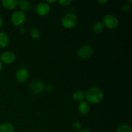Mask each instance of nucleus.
I'll return each instance as SVG.
<instances>
[{
	"label": "nucleus",
	"instance_id": "nucleus-2",
	"mask_svg": "<svg viewBox=\"0 0 132 132\" xmlns=\"http://www.w3.org/2000/svg\"><path fill=\"white\" fill-rule=\"evenodd\" d=\"M77 16L75 14H67L64 15L62 18L61 23L63 27L66 28H72L76 26L77 23Z\"/></svg>",
	"mask_w": 132,
	"mask_h": 132
},
{
	"label": "nucleus",
	"instance_id": "nucleus-10",
	"mask_svg": "<svg viewBox=\"0 0 132 132\" xmlns=\"http://www.w3.org/2000/svg\"><path fill=\"white\" fill-rule=\"evenodd\" d=\"M78 111L81 114L87 115L90 111V106L86 101H82L79 104Z\"/></svg>",
	"mask_w": 132,
	"mask_h": 132
},
{
	"label": "nucleus",
	"instance_id": "nucleus-3",
	"mask_svg": "<svg viewBox=\"0 0 132 132\" xmlns=\"http://www.w3.org/2000/svg\"><path fill=\"white\" fill-rule=\"evenodd\" d=\"M103 25L110 29H115L119 25V20L115 15L107 14L103 18Z\"/></svg>",
	"mask_w": 132,
	"mask_h": 132
},
{
	"label": "nucleus",
	"instance_id": "nucleus-27",
	"mask_svg": "<svg viewBox=\"0 0 132 132\" xmlns=\"http://www.w3.org/2000/svg\"><path fill=\"white\" fill-rule=\"evenodd\" d=\"M47 2H48V3H54V2H55V1H47Z\"/></svg>",
	"mask_w": 132,
	"mask_h": 132
},
{
	"label": "nucleus",
	"instance_id": "nucleus-14",
	"mask_svg": "<svg viewBox=\"0 0 132 132\" xmlns=\"http://www.w3.org/2000/svg\"><path fill=\"white\" fill-rule=\"evenodd\" d=\"M9 43V38L4 32H0V47L5 48Z\"/></svg>",
	"mask_w": 132,
	"mask_h": 132
},
{
	"label": "nucleus",
	"instance_id": "nucleus-22",
	"mask_svg": "<svg viewBox=\"0 0 132 132\" xmlns=\"http://www.w3.org/2000/svg\"><path fill=\"white\" fill-rule=\"evenodd\" d=\"M45 90H46V91L48 92H52L53 90H54V88H53V86H52V85H48L46 87H45Z\"/></svg>",
	"mask_w": 132,
	"mask_h": 132
},
{
	"label": "nucleus",
	"instance_id": "nucleus-11",
	"mask_svg": "<svg viewBox=\"0 0 132 132\" xmlns=\"http://www.w3.org/2000/svg\"><path fill=\"white\" fill-rule=\"evenodd\" d=\"M2 5L7 10H13L18 5V1L15 0H3Z\"/></svg>",
	"mask_w": 132,
	"mask_h": 132
},
{
	"label": "nucleus",
	"instance_id": "nucleus-17",
	"mask_svg": "<svg viewBox=\"0 0 132 132\" xmlns=\"http://www.w3.org/2000/svg\"><path fill=\"white\" fill-rule=\"evenodd\" d=\"M30 34L31 37L34 39H38L41 36V34H40L39 30L37 28H32L30 30Z\"/></svg>",
	"mask_w": 132,
	"mask_h": 132
},
{
	"label": "nucleus",
	"instance_id": "nucleus-13",
	"mask_svg": "<svg viewBox=\"0 0 132 132\" xmlns=\"http://www.w3.org/2000/svg\"><path fill=\"white\" fill-rule=\"evenodd\" d=\"M14 126L10 122H3L0 125V132H14Z\"/></svg>",
	"mask_w": 132,
	"mask_h": 132
},
{
	"label": "nucleus",
	"instance_id": "nucleus-1",
	"mask_svg": "<svg viewBox=\"0 0 132 132\" xmlns=\"http://www.w3.org/2000/svg\"><path fill=\"white\" fill-rule=\"evenodd\" d=\"M104 98V93L103 90L97 87L91 88L86 92L85 99L88 103L92 104H97L101 101Z\"/></svg>",
	"mask_w": 132,
	"mask_h": 132
},
{
	"label": "nucleus",
	"instance_id": "nucleus-23",
	"mask_svg": "<svg viewBox=\"0 0 132 132\" xmlns=\"http://www.w3.org/2000/svg\"><path fill=\"white\" fill-rule=\"evenodd\" d=\"M108 1H107V0H104V1L101 0V1H98V3L100 4H101V5H104V4L107 3H108Z\"/></svg>",
	"mask_w": 132,
	"mask_h": 132
},
{
	"label": "nucleus",
	"instance_id": "nucleus-21",
	"mask_svg": "<svg viewBox=\"0 0 132 132\" xmlns=\"http://www.w3.org/2000/svg\"><path fill=\"white\" fill-rule=\"evenodd\" d=\"M72 1H68V0H63V1H59V3L63 6H67L72 3Z\"/></svg>",
	"mask_w": 132,
	"mask_h": 132
},
{
	"label": "nucleus",
	"instance_id": "nucleus-8",
	"mask_svg": "<svg viewBox=\"0 0 132 132\" xmlns=\"http://www.w3.org/2000/svg\"><path fill=\"white\" fill-rule=\"evenodd\" d=\"M15 76L18 82L20 83H24L28 80L29 73L26 68H21L17 71Z\"/></svg>",
	"mask_w": 132,
	"mask_h": 132
},
{
	"label": "nucleus",
	"instance_id": "nucleus-6",
	"mask_svg": "<svg viewBox=\"0 0 132 132\" xmlns=\"http://www.w3.org/2000/svg\"><path fill=\"white\" fill-rule=\"evenodd\" d=\"M93 48L89 45H85L81 46L78 51V55L82 59H87L91 57L93 54Z\"/></svg>",
	"mask_w": 132,
	"mask_h": 132
},
{
	"label": "nucleus",
	"instance_id": "nucleus-4",
	"mask_svg": "<svg viewBox=\"0 0 132 132\" xmlns=\"http://www.w3.org/2000/svg\"><path fill=\"white\" fill-rule=\"evenodd\" d=\"M12 23L15 26H21L26 21V15L23 12L16 11L14 12L11 17Z\"/></svg>",
	"mask_w": 132,
	"mask_h": 132
},
{
	"label": "nucleus",
	"instance_id": "nucleus-15",
	"mask_svg": "<svg viewBox=\"0 0 132 132\" xmlns=\"http://www.w3.org/2000/svg\"><path fill=\"white\" fill-rule=\"evenodd\" d=\"M73 99L76 101H82L85 99V94L82 91H76L73 94Z\"/></svg>",
	"mask_w": 132,
	"mask_h": 132
},
{
	"label": "nucleus",
	"instance_id": "nucleus-5",
	"mask_svg": "<svg viewBox=\"0 0 132 132\" xmlns=\"http://www.w3.org/2000/svg\"><path fill=\"white\" fill-rule=\"evenodd\" d=\"M31 92L34 95H40L45 90V86L41 81H33L30 84Z\"/></svg>",
	"mask_w": 132,
	"mask_h": 132
},
{
	"label": "nucleus",
	"instance_id": "nucleus-9",
	"mask_svg": "<svg viewBox=\"0 0 132 132\" xmlns=\"http://www.w3.org/2000/svg\"><path fill=\"white\" fill-rule=\"evenodd\" d=\"M1 61L5 64H11L15 59V55L12 52H5L1 55Z\"/></svg>",
	"mask_w": 132,
	"mask_h": 132
},
{
	"label": "nucleus",
	"instance_id": "nucleus-25",
	"mask_svg": "<svg viewBox=\"0 0 132 132\" xmlns=\"http://www.w3.org/2000/svg\"><path fill=\"white\" fill-rule=\"evenodd\" d=\"M3 23V21L2 18H1V17L0 16V28H1V27H2Z\"/></svg>",
	"mask_w": 132,
	"mask_h": 132
},
{
	"label": "nucleus",
	"instance_id": "nucleus-24",
	"mask_svg": "<svg viewBox=\"0 0 132 132\" xmlns=\"http://www.w3.org/2000/svg\"><path fill=\"white\" fill-rule=\"evenodd\" d=\"M79 132H91L88 129H82V130H80Z\"/></svg>",
	"mask_w": 132,
	"mask_h": 132
},
{
	"label": "nucleus",
	"instance_id": "nucleus-12",
	"mask_svg": "<svg viewBox=\"0 0 132 132\" xmlns=\"http://www.w3.org/2000/svg\"><path fill=\"white\" fill-rule=\"evenodd\" d=\"M18 5H19V7L20 10L23 13L30 11L32 9V5L28 1H18Z\"/></svg>",
	"mask_w": 132,
	"mask_h": 132
},
{
	"label": "nucleus",
	"instance_id": "nucleus-18",
	"mask_svg": "<svg viewBox=\"0 0 132 132\" xmlns=\"http://www.w3.org/2000/svg\"><path fill=\"white\" fill-rule=\"evenodd\" d=\"M117 132H132V129L128 125H122L118 128Z\"/></svg>",
	"mask_w": 132,
	"mask_h": 132
},
{
	"label": "nucleus",
	"instance_id": "nucleus-20",
	"mask_svg": "<svg viewBox=\"0 0 132 132\" xmlns=\"http://www.w3.org/2000/svg\"><path fill=\"white\" fill-rule=\"evenodd\" d=\"M130 9H131V4H125V5L122 7V12H124L125 13L130 12Z\"/></svg>",
	"mask_w": 132,
	"mask_h": 132
},
{
	"label": "nucleus",
	"instance_id": "nucleus-26",
	"mask_svg": "<svg viewBox=\"0 0 132 132\" xmlns=\"http://www.w3.org/2000/svg\"><path fill=\"white\" fill-rule=\"evenodd\" d=\"M3 69V64H2V62L0 61V72H1V71Z\"/></svg>",
	"mask_w": 132,
	"mask_h": 132
},
{
	"label": "nucleus",
	"instance_id": "nucleus-19",
	"mask_svg": "<svg viewBox=\"0 0 132 132\" xmlns=\"http://www.w3.org/2000/svg\"><path fill=\"white\" fill-rule=\"evenodd\" d=\"M72 126H73V130H76V131H79L81 130V128H82V125L79 121H76V122H73V125H72Z\"/></svg>",
	"mask_w": 132,
	"mask_h": 132
},
{
	"label": "nucleus",
	"instance_id": "nucleus-16",
	"mask_svg": "<svg viewBox=\"0 0 132 132\" xmlns=\"http://www.w3.org/2000/svg\"><path fill=\"white\" fill-rule=\"evenodd\" d=\"M93 30H94V33L99 34L102 33L104 30V25H103V23L101 22H97L93 26Z\"/></svg>",
	"mask_w": 132,
	"mask_h": 132
},
{
	"label": "nucleus",
	"instance_id": "nucleus-7",
	"mask_svg": "<svg viewBox=\"0 0 132 132\" xmlns=\"http://www.w3.org/2000/svg\"><path fill=\"white\" fill-rule=\"evenodd\" d=\"M50 11V6L46 3H40L36 6V12L40 16L47 15Z\"/></svg>",
	"mask_w": 132,
	"mask_h": 132
}]
</instances>
